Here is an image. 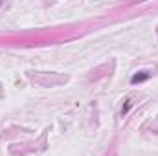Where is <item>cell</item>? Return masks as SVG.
Wrapping results in <instances>:
<instances>
[{
	"label": "cell",
	"mask_w": 158,
	"mask_h": 156,
	"mask_svg": "<svg viewBox=\"0 0 158 156\" xmlns=\"http://www.w3.org/2000/svg\"><path fill=\"white\" fill-rule=\"evenodd\" d=\"M149 77V73L147 72H144V75H134L132 77V83H138V81H144V79H147Z\"/></svg>",
	"instance_id": "obj_1"
}]
</instances>
